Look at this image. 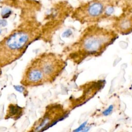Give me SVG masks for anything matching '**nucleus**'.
<instances>
[{"instance_id": "nucleus-1", "label": "nucleus", "mask_w": 132, "mask_h": 132, "mask_svg": "<svg viewBox=\"0 0 132 132\" xmlns=\"http://www.w3.org/2000/svg\"><path fill=\"white\" fill-rule=\"evenodd\" d=\"M64 67V62L56 55L52 53L41 54L29 63L21 82L24 86L32 87L52 82Z\"/></svg>"}, {"instance_id": "nucleus-2", "label": "nucleus", "mask_w": 132, "mask_h": 132, "mask_svg": "<svg viewBox=\"0 0 132 132\" xmlns=\"http://www.w3.org/2000/svg\"><path fill=\"white\" fill-rule=\"evenodd\" d=\"M37 35L26 29L18 30L0 42V67L9 64L24 53Z\"/></svg>"}, {"instance_id": "nucleus-3", "label": "nucleus", "mask_w": 132, "mask_h": 132, "mask_svg": "<svg viewBox=\"0 0 132 132\" xmlns=\"http://www.w3.org/2000/svg\"><path fill=\"white\" fill-rule=\"evenodd\" d=\"M111 30L99 27H92L84 33L79 43L80 52L86 55L102 53L116 38Z\"/></svg>"}, {"instance_id": "nucleus-4", "label": "nucleus", "mask_w": 132, "mask_h": 132, "mask_svg": "<svg viewBox=\"0 0 132 132\" xmlns=\"http://www.w3.org/2000/svg\"><path fill=\"white\" fill-rule=\"evenodd\" d=\"M106 8L104 2L100 0H94L78 7L75 11L74 16L81 22L94 21L101 17Z\"/></svg>"}, {"instance_id": "nucleus-5", "label": "nucleus", "mask_w": 132, "mask_h": 132, "mask_svg": "<svg viewBox=\"0 0 132 132\" xmlns=\"http://www.w3.org/2000/svg\"><path fill=\"white\" fill-rule=\"evenodd\" d=\"M115 29L122 34H127L132 31V14L121 15L116 21L114 25Z\"/></svg>"}, {"instance_id": "nucleus-6", "label": "nucleus", "mask_w": 132, "mask_h": 132, "mask_svg": "<svg viewBox=\"0 0 132 132\" xmlns=\"http://www.w3.org/2000/svg\"><path fill=\"white\" fill-rule=\"evenodd\" d=\"M23 109L15 104H10L8 106L5 119H18L22 115Z\"/></svg>"}, {"instance_id": "nucleus-7", "label": "nucleus", "mask_w": 132, "mask_h": 132, "mask_svg": "<svg viewBox=\"0 0 132 132\" xmlns=\"http://www.w3.org/2000/svg\"><path fill=\"white\" fill-rule=\"evenodd\" d=\"M11 13V11L10 9L8 8H4L2 9L1 14L3 18H8Z\"/></svg>"}, {"instance_id": "nucleus-8", "label": "nucleus", "mask_w": 132, "mask_h": 132, "mask_svg": "<svg viewBox=\"0 0 132 132\" xmlns=\"http://www.w3.org/2000/svg\"><path fill=\"white\" fill-rule=\"evenodd\" d=\"M112 109H113V106L112 105H110L105 111H104L103 112V114L104 116H107L109 115L112 112Z\"/></svg>"}, {"instance_id": "nucleus-9", "label": "nucleus", "mask_w": 132, "mask_h": 132, "mask_svg": "<svg viewBox=\"0 0 132 132\" xmlns=\"http://www.w3.org/2000/svg\"><path fill=\"white\" fill-rule=\"evenodd\" d=\"M14 87L16 90H17L20 92H22L25 89V88L23 87L20 86H15Z\"/></svg>"}, {"instance_id": "nucleus-10", "label": "nucleus", "mask_w": 132, "mask_h": 132, "mask_svg": "<svg viewBox=\"0 0 132 132\" xmlns=\"http://www.w3.org/2000/svg\"><path fill=\"white\" fill-rule=\"evenodd\" d=\"M72 34V32L70 30H66L64 33L62 35V36L63 37H69Z\"/></svg>"}, {"instance_id": "nucleus-11", "label": "nucleus", "mask_w": 132, "mask_h": 132, "mask_svg": "<svg viewBox=\"0 0 132 132\" xmlns=\"http://www.w3.org/2000/svg\"><path fill=\"white\" fill-rule=\"evenodd\" d=\"M7 25V22L5 20H0V26H5Z\"/></svg>"}, {"instance_id": "nucleus-12", "label": "nucleus", "mask_w": 132, "mask_h": 132, "mask_svg": "<svg viewBox=\"0 0 132 132\" xmlns=\"http://www.w3.org/2000/svg\"><path fill=\"white\" fill-rule=\"evenodd\" d=\"M85 125H86V122L82 124L77 129L75 130V131H80V130H81L82 128H84L85 127Z\"/></svg>"}, {"instance_id": "nucleus-13", "label": "nucleus", "mask_w": 132, "mask_h": 132, "mask_svg": "<svg viewBox=\"0 0 132 132\" xmlns=\"http://www.w3.org/2000/svg\"><path fill=\"white\" fill-rule=\"evenodd\" d=\"M1 73H2V71H1V68H0V76H1Z\"/></svg>"}, {"instance_id": "nucleus-14", "label": "nucleus", "mask_w": 132, "mask_h": 132, "mask_svg": "<svg viewBox=\"0 0 132 132\" xmlns=\"http://www.w3.org/2000/svg\"><path fill=\"white\" fill-rule=\"evenodd\" d=\"M1 30H0V33H1Z\"/></svg>"}, {"instance_id": "nucleus-15", "label": "nucleus", "mask_w": 132, "mask_h": 132, "mask_svg": "<svg viewBox=\"0 0 132 132\" xmlns=\"http://www.w3.org/2000/svg\"><path fill=\"white\" fill-rule=\"evenodd\" d=\"M0 1H1V0H0Z\"/></svg>"}]
</instances>
